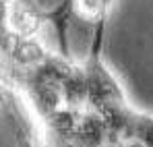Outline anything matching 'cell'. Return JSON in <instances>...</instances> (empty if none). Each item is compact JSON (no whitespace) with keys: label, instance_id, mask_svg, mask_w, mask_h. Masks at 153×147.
I'll return each instance as SVG.
<instances>
[{"label":"cell","instance_id":"obj_1","mask_svg":"<svg viewBox=\"0 0 153 147\" xmlns=\"http://www.w3.org/2000/svg\"><path fill=\"white\" fill-rule=\"evenodd\" d=\"M75 8L79 10L81 17L91 19L93 23L97 25L108 19L110 0H75Z\"/></svg>","mask_w":153,"mask_h":147},{"label":"cell","instance_id":"obj_2","mask_svg":"<svg viewBox=\"0 0 153 147\" xmlns=\"http://www.w3.org/2000/svg\"><path fill=\"white\" fill-rule=\"evenodd\" d=\"M2 101H4V93H2V89H0V106H2Z\"/></svg>","mask_w":153,"mask_h":147}]
</instances>
